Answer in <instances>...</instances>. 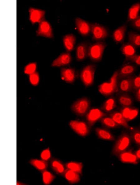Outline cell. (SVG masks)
I'll return each instance as SVG.
<instances>
[{
    "instance_id": "cell-6",
    "label": "cell",
    "mask_w": 140,
    "mask_h": 185,
    "mask_svg": "<svg viewBox=\"0 0 140 185\" xmlns=\"http://www.w3.org/2000/svg\"><path fill=\"white\" fill-rule=\"evenodd\" d=\"M91 33L92 40L103 41L109 36L108 31L105 26L97 23H91Z\"/></svg>"
},
{
    "instance_id": "cell-19",
    "label": "cell",
    "mask_w": 140,
    "mask_h": 185,
    "mask_svg": "<svg viewBox=\"0 0 140 185\" xmlns=\"http://www.w3.org/2000/svg\"><path fill=\"white\" fill-rule=\"evenodd\" d=\"M136 70V67L129 63L123 64L118 70V78L133 76Z\"/></svg>"
},
{
    "instance_id": "cell-33",
    "label": "cell",
    "mask_w": 140,
    "mask_h": 185,
    "mask_svg": "<svg viewBox=\"0 0 140 185\" xmlns=\"http://www.w3.org/2000/svg\"><path fill=\"white\" fill-rule=\"evenodd\" d=\"M129 133L132 141L138 147H140V128H131Z\"/></svg>"
},
{
    "instance_id": "cell-1",
    "label": "cell",
    "mask_w": 140,
    "mask_h": 185,
    "mask_svg": "<svg viewBox=\"0 0 140 185\" xmlns=\"http://www.w3.org/2000/svg\"><path fill=\"white\" fill-rule=\"evenodd\" d=\"M132 140L129 133L123 132L116 140L113 147L112 154L118 157L120 154L128 150Z\"/></svg>"
},
{
    "instance_id": "cell-4",
    "label": "cell",
    "mask_w": 140,
    "mask_h": 185,
    "mask_svg": "<svg viewBox=\"0 0 140 185\" xmlns=\"http://www.w3.org/2000/svg\"><path fill=\"white\" fill-rule=\"evenodd\" d=\"M91 102L87 97H83L75 101L71 106L72 111L80 117H85L90 109Z\"/></svg>"
},
{
    "instance_id": "cell-18",
    "label": "cell",
    "mask_w": 140,
    "mask_h": 185,
    "mask_svg": "<svg viewBox=\"0 0 140 185\" xmlns=\"http://www.w3.org/2000/svg\"><path fill=\"white\" fill-rule=\"evenodd\" d=\"M29 12L30 20L33 24L40 23L44 20L45 12L44 10L30 7L29 9Z\"/></svg>"
},
{
    "instance_id": "cell-38",
    "label": "cell",
    "mask_w": 140,
    "mask_h": 185,
    "mask_svg": "<svg viewBox=\"0 0 140 185\" xmlns=\"http://www.w3.org/2000/svg\"><path fill=\"white\" fill-rule=\"evenodd\" d=\"M133 92L140 88V74L134 76L133 80Z\"/></svg>"
},
{
    "instance_id": "cell-40",
    "label": "cell",
    "mask_w": 140,
    "mask_h": 185,
    "mask_svg": "<svg viewBox=\"0 0 140 185\" xmlns=\"http://www.w3.org/2000/svg\"><path fill=\"white\" fill-rule=\"evenodd\" d=\"M129 61L140 66V54L136 55L131 58Z\"/></svg>"
},
{
    "instance_id": "cell-29",
    "label": "cell",
    "mask_w": 140,
    "mask_h": 185,
    "mask_svg": "<svg viewBox=\"0 0 140 185\" xmlns=\"http://www.w3.org/2000/svg\"><path fill=\"white\" fill-rule=\"evenodd\" d=\"M99 121L103 127L107 129H116L120 127L108 115L102 118Z\"/></svg>"
},
{
    "instance_id": "cell-15",
    "label": "cell",
    "mask_w": 140,
    "mask_h": 185,
    "mask_svg": "<svg viewBox=\"0 0 140 185\" xmlns=\"http://www.w3.org/2000/svg\"><path fill=\"white\" fill-rule=\"evenodd\" d=\"M115 99L116 102L121 107H129L132 106L133 100L128 93H117Z\"/></svg>"
},
{
    "instance_id": "cell-17",
    "label": "cell",
    "mask_w": 140,
    "mask_h": 185,
    "mask_svg": "<svg viewBox=\"0 0 140 185\" xmlns=\"http://www.w3.org/2000/svg\"><path fill=\"white\" fill-rule=\"evenodd\" d=\"M127 25L124 24L115 29L112 35V37L114 42L117 44L122 43L124 41Z\"/></svg>"
},
{
    "instance_id": "cell-11",
    "label": "cell",
    "mask_w": 140,
    "mask_h": 185,
    "mask_svg": "<svg viewBox=\"0 0 140 185\" xmlns=\"http://www.w3.org/2000/svg\"><path fill=\"white\" fill-rule=\"evenodd\" d=\"M36 33L38 36L48 38H51L53 37V30L50 24L44 20L39 23Z\"/></svg>"
},
{
    "instance_id": "cell-8",
    "label": "cell",
    "mask_w": 140,
    "mask_h": 185,
    "mask_svg": "<svg viewBox=\"0 0 140 185\" xmlns=\"http://www.w3.org/2000/svg\"><path fill=\"white\" fill-rule=\"evenodd\" d=\"M107 115L100 109L94 107L90 109L85 117L86 122L91 128L97 121Z\"/></svg>"
},
{
    "instance_id": "cell-35",
    "label": "cell",
    "mask_w": 140,
    "mask_h": 185,
    "mask_svg": "<svg viewBox=\"0 0 140 185\" xmlns=\"http://www.w3.org/2000/svg\"><path fill=\"white\" fill-rule=\"evenodd\" d=\"M36 64L35 63H32L27 64L25 67L24 72L29 75L35 72Z\"/></svg>"
},
{
    "instance_id": "cell-41",
    "label": "cell",
    "mask_w": 140,
    "mask_h": 185,
    "mask_svg": "<svg viewBox=\"0 0 140 185\" xmlns=\"http://www.w3.org/2000/svg\"><path fill=\"white\" fill-rule=\"evenodd\" d=\"M134 96L136 100L140 102V88L134 92Z\"/></svg>"
},
{
    "instance_id": "cell-12",
    "label": "cell",
    "mask_w": 140,
    "mask_h": 185,
    "mask_svg": "<svg viewBox=\"0 0 140 185\" xmlns=\"http://www.w3.org/2000/svg\"><path fill=\"white\" fill-rule=\"evenodd\" d=\"M90 44L85 41L79 44L76 49V57L77 61H81L88 57V49Z\"/></svg>"
},
{
    "instance_id": "cell-22",
    "label": "cell",
    "mask_w": 140,
    "mask_h": 185,
    "mask_svg": "<svg viewBox=\"0 0 140 185\" xmlns=\"http://www.w3.org/2000/svg\"><path fill=\"white\" fill-rule=\"evenodd\" d=\"M50 164L53 170L57 174L63 176L66 168L60 160L53 158L50 160Z\"/></svg>"
},
{
    "instance_id": "cell-14",
    "label": "cell",
    "mask_w": 140,
    "mask_h": 185,
    "mask_svg": "<svg viewBox=\"0 0 140 185\" xmlns=\"http://www.w3.org/2000/svg\"><path fill=\"white\" fill-rule=\"evenodd\" d=\"M72 57L69 52L61 54L53 62L51 66L53 67H60L67 65L71 62Z\"/></svg>"
},
{
    "instance_id": "cell-37",
    "label": "cell",
    "mask_w": 140,
    "mask_h": 185,
    "mask_svg": "<svg viewBox=\"0 0 140 185\" xmlns=\"http://www.w3.org/2000/svg\"><path fill=\"white\" fill-rule=\"evenodd\" d=\"M29 81L33 85H37L39 81V76L38 74L35 72L29 75Z\"/></svg>"
},
{
    "instance_id": "cell-39",
    "label": "cell",
    "mask_w": 140,
    "mask_h": 185,
    "mask_svg": "<svg viewBox=\"0 0 140 185\" xmlns=\"http://www.w3.org/2000/svg\"><path fill=\"white\" fill-rule=\"evenodd\" d=\"M131 24L133 27L140 31V15L131 22Z\"/></svg>"
},
{
    "instance_id": "cell-36",
    "label": "cell",
    "mask_w": 140,
    "mask_h": 185,
    "mask_svg": "<svg viewBox=\"0 0 140 185\" xmlns=\"http://www.w3.org/2000/svg\"><path fill=\"white\" fill-rule=\"evenodd\" d=\"M40 157L42 159L47 161L51 159V153L49 148H47L41 152Z\"/></svg>"
},
{
    "instance_id": "cell-34",
    "label": "cell",
    "mask_w": 140,
    "mask_h": 185,
    "mask_svg": "<svg viewBox=\"0 0 140 185\" xmlns=\"http://www.w3.org/2000/svg\"><path fill=\"white\" fill-rule=\"evenodd\" d=\"M41 173L43 182L45 185L50 184L55 178L54 175L47 170L42 172Z\"/></svg>"
},
{
    "instance_id": "cell-42",
    "label": "cell",
    "mask_w": 140,
    "mask_h": 185,
    "mask_svg": "<svg viewBox=\"0 0 140 185\" xmlns=\"http://www.w3.org/2000/svg\"><path fill=\"white\" fill-rule=\"evenodd\" d=\"M134 154L137 160L139 161H140V147L136 151L134 152Z\"/></svg>"
},
{
    "instance_id": "cell-30",
    "label": "cell",
    "mask_w": 140,
    "mask_h": 185,
    "mask_svg": "<svg viewBox=\"0 0 140 185\" xmlns=\"http://www.w3.org/2000/svg\"><path fill=\"white\" fill-rule=\"evenodd\" d=\"M29 163L38 171L41 172L47 170L48 167L47 161L37 159H30Z\"/></svg>"
},
{
    "instance_id": "cell-31",
    "label": "cell",
    "mask_w": 140,
    "mask_h": 185,
    "mask_svg": "<svg viewBox=\"0 0 140 185\" xmlns=\"http://www.w3.org/2000/svg\"><path fill=\"white\" fill-rule=\"evenodd\" d=\"M66 168L79 173L82 175V173L83 165L82 162L70 161L65 164Z\"/></svg>"
},
{
    "instance_id": "cell-21",
    "label": "cell",
    "mask_w": 140,
    "mask_h": 185,
    "mask_svg": "<svg viewBox=\"0 0 140 185\" xmlns=\"http://www.w3.org/2000/svg\"><path fill=\"white\" fill-rule=\"evenodd\" d=\"M119 111L128 122L137 116L138 112V109L137 108L132 106L121 107Z\"/></svg>"
},
{
    "instance_id": "cell-16",
    "label": "cell",
    "mask_w": 140,
    "mask_h": 185,
    "mask_svg": "<svg viewBox=\"0 0 140 185\" xmlns=\"http://www.w3.org/2000/svg\"><path fill=\"white\" fill-rule=\"evenodd\" d=\"M108 115L120 126H122L129 130L131 128V127L128 124V121L119 111L114 110Z\"/></svg>"
},
{
    "instance_id": "cell-26",
    "label": "cell",
    "mask_w": 140,
    "mask_h": 185,
    "mask_svg": "<svg viewBox=\"0 0 140 185\" xmlns=\"http://www.w3.org/2000/svg\"><path fill=\"white\" fill-rule=\"evenodd\" d=\"M63 40L64 47L67 52H71L74 49L76 38L74 34H69L65 35L63 37Z\"/></svg>"
},
{
    "instance_id": "cell-32",
    "label": "cell",
    "mask_w": 140,
    "mask_h": 185,
    "mask_svg": "<svg viewBox=\"0 0 140 185\" xmlns=\"http://www.w3.org/2000/svg\"><path fill=\"white\" fill-rule=\"evenodd\" d=\"M128 40L129 43L135 47H140V34L133 31L129 32Z\"/></svg>"
},
{
    "instance_id": "cell-23",
    "label": "cell",
    "mask_w": 140,
    "mask_h": 185,
    "mask_svg": "<svg viewBox=\"0 0 140 185\" xmlns=\"http://www.w3.org/2000/svg\"><path fill=\"white\" fill-rule=\"evenodd\" d=\"M117 157L123 163L136 164L139 162L137 159L134 152L130 149L120 154Z\"/></svg>"
},
{
    "instance_id": "cell-10",
    "label": "cell",
    "mask_w": 140,
    "mask_h": 185,
    "mask_svg": "<svg viewBox=\"0 0 140 185\" xmlns=\"http://www.w3.org/2000/svg\"><path fill=\"white\" fill-rule=\"evenodd\" d=\"M75 23L78 32L82 36H87L91 33V23L79 17L75 18Z\"/></svg>"
},
{
    "instance_id": "cell-9",
    "label": "cell",
    "mask_w": 140,
    "mask_h": 185,
    "mask_svg": "<svg viewBox=\"0 0 140 185\" xmlns=\"http://www.w3.org/2000/svg\"><path fill=\"white\" fill-rule=\"evenodd\" d=\"M134 76L118 78L117 93L133 92V80Z\"/></svg>"
},
{
    "instance_id": "cell-20",
    "label": "cell",
    "mask_w": 140,
    "mask_h": 185,
    "mask_svg": "<svg viewBox=\"0 0 140 185\" xmlns=\"http://www.w3.org/2000/svg\"><path fill=\"white\" fill-rule=\"evenodd\" d=\"M120 50L127 61H129L131 58L137 54L136 48L129 42L123 43Z\"/></svg>"
},
{
    "instance_id": "cell-13",
    "label": "cell",
    "mask_w": 140,
    "mask_h": 185,
    "mask_svg": "<svg viewBox=\"0 0 140 185\" xmlns=\"http://www.w3.org/2000/svg\"><path fill=\"white\" fill-rule=\"evenodd\" d=\"M60 74L62 79L70 84H72L75 82L77 76L75 69L70 67L62 68Z\"/></svg>"
},
{
    "instance_id": "cell-27",
    "label": "cell",
    "mask_w": 140,
    "mask_h": 185,
    "mask_svg": "<svg viewBox=\"0 0 140 185\" xmlns=\"http://www.w3.org/2000/svg\"><path fill=\"white\" fill-rule=\"evenodd\" d=\"M80 175L76 172L66 168L63 176L69 184H72L79 182Z\"/></svg>"
},
{
    "instance_id": "cell-5",
    "label": "cell",
    "mask_w": 140,
    "mask_h": 185,
    "mask_svg": "<svg viewBox=\"0 0 140 185\" xmlns=\"http://www.w3.org/2000/svg\"><path fill=\"white\" fill-rule=\"evenodd\" d=\"M96 69L95 64H90L84 67L81 71L80 78L85 87H89L93 84Z\"/></svg>"
},
{
    "instance_id": "cell-3",
    "label": "cell",
    "mask_w": 140,
    "mask_h": 185,
    "mask_svg": "<svg viewBox=\"0 0 140 185\" xmlns=\"http://www.w3.org/2000/svg\"><path fill=\"white\" fill-rule=\"evenodd\" d=\"M106 46V44L103 41H96L90 44L88 49V57L93 62H100L102 59Z\"/></svg>"
},
{
    "instance_id": "cell-7",
    "label": "cell",
    "mask_w": 140,
    "mask_h": 185,
    "mask_svg": "<svg viewBox=\"0 0 140 185\" xmlns=\"http://www.w3.org/2000/svg\"><path fill=\"white\" fill-rule=\"evenodd\" d=\"M69 125L76 133L83 137L87 136L89 134L91 128L86 121L77 120L71 121Z\"/></svg>"
},
{
    "instance_id": "cell-24",
    "label": "cell",
    "mask_w": 140,
    "mask_h": 185,
    "mask_svg": "<svg viewBox=\"0 0 140 185\" xmlns=\"http://www.w3.org/2000/svg\"><path fill=\"white\" fill-rule=\"evenodd\" d=\"M116 101L114 97H109L101 105L100 109L108 114L117 107Z\"/></svg>"
},
{
    "instance_id": "cell-25",
    "label": "cell",
    "mask_w": 140,
    "mask_h": 185,
    "mask_svg": "<svg viewBox=\"0 0 140 185\" xmlns=\"http://www.w3.org/2000/svg\"><path fill=\"white\" fill-rule=\"evenodd\" d=\"M95 132L98 138L101 140L113 141L115 140L114 135L107 129L97 127L95 129Z\"/></svg>"
},
{
    "instance_id": "cell-2",
    "label": "cell",
    "mask_w": 140,
    "mask_h": 185,
    "mask_svg": "<svg viewBox=\"0 0 140 185\" xmlns=\"http://www.w3.org/2000/svg\"><path fill=\"white\" fill-rule=\"evenodd\" d=\"M118 73L117 70L114 72L109 80L99 84V92L105 97H110L118 92Z\"/></svg>"
},
{
    "instance_id": "cell-28",
    "label": "cell",
    "mask_w": 140,
    "mask_h": 185,
    "mask_svg": "<svg viewBox=\"0 0 140 185\" xmlns=\"http://www.w3.org/2000/svg\"><path fill=\"white\" fill-rule=\"evenodd\" d=\"M140 2L134 3L130 7L128 13L127 21L131 22L135 20L139 15Z\"/></svg>"
}]
</instances>
